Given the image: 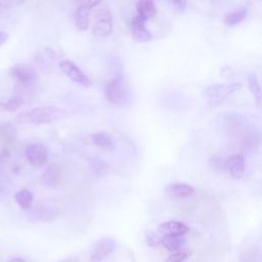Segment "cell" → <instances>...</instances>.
Here are the masks:
<instances>
[{
	"label": "cell",
	"mask_w": 262,
	"mask_h": 262,
	"mask_svg": "<svg viewBox=\"0 0 262 262\" xmlns=\"http://www.w3.org/2000/svg\"><path fill=\"white\" fill-rule=\"evenodd\" d=\"M131 33L134 40L145 43L151 40L152 36L145 27V20L139 15L135 14L131 20Z\"/></svg>",
	"instance_id": "8fae6325"
},
{
	"label": "cell",
	"mask_w": 262,
	"mask_h": 262,
	"mask_svg": "<svg viewBox=\"0 0 262 262\" xmlns=\"http://www.w3.org/2000/svg\"><path fill=\"white\" fill-rule=\"evenodd\" d=\"M95 25L93 34L100 37H107L113 32V17L107 8H100L95 12Z\"/></svg>",
	"instance_id": "5b68a950"
},
{
	"label": "cell",
	"mask_w": 262,
	"mask_h": 262,
	"mask_svg": "<svg viewBox=\"0 0 262 262\" xmlns=\"http://www.w3.org/2000/svg\"><path fill=\"white\" fill-rule=\"evenodd\" d=\"M117 243L113 237L105 236L97 239L90 251L89 259L91 262H101L110 256L116 249Z\"/></svg>",
	"instance_id": "277c9868"
},
{
	"label": "cell",
	"mask_w": 262,
	"mask_h": 262,
	"mask_svg": "<svg viewBox=\"0 0 262 262\" xmlns=\"http://www.w3.org/2000/svg\"><path fill=\"white\" fill-rule=\"evenodd\" d=\"M104 96L107 101L115 105H123L127 103L129 92L121 77L112 78L106 83L104 87Z\"/></svg>",
	"instance_id": "3957f363"
},
{
	"label": "cell",
	"mask_w": 262,
	"mask_h": 262,
	"mask_svg": "<svg viewBox=\"0 0 262 262\" xmlns=\"http://www.w3.org/2000/svg\"><path fill=\"white\" fill-rule=\"evenodd\" d=\"M227 167L230 175L235 179H241L245 174L246 164L242 154H233L227 159Z\"/></svg>",
	"instance_id": "e0dca14e"
},
{
	"label": "cell",
	"mask_w": 262,
	"mask_h": 262,
	"mask_svg": "<svg viewBox=\"0 0 262 262\" xmlns=\"http://www.w3.org/2000/svg\"><path fill=\"white\" fill-rule=\"evenodd\" d=\"M58 262H80V261L75 259V258H68V259H62V260H60Z\"/></svg>",
	"instance_id": "836d02e7"
},
{
	"label": "cell",
	"mask_w": 262,
	"mask_h": 262,
	"mask_svg": "<svg viewBox=\"0 0 262 262\" xmlns=\"http://www.w3.org/2000/svg\"><path fill=\"white\" fill-rule=\"evenodd\" d=\"M144 241L151 248H158L162 244V237H160L157 232L149 229L144 231Z\"/></svg>",
	"instance_id": "d4e9b609"
},
{
	"label": "cell",
	"mask_w": 262,
	"mask_h": 262,
	"mask_svg": "<svg viewBox=\"0 0 262 262\" xmlns=\"http://www.w3.org/2000/svg\"><path fill=\"white\" fill-rule=\"evenodd\" d=\"M211 167L218 171H224L225 169H228L227 167V159L220 157V156H214L210 160Z\"/></svg>",
	"instance_id": "484cf974"
},
{
	"label": "cell",
	"mask_w": 262,
	"mask_h": 262,
	"mask_svg": "<svg viewBox=\"0 0 262 262\" xmlns=\"http://www.w3.org/2000/svg\"><path fill=\"white\" fill-rule=\"evenodd\" d=\"M17 129L11 122L0 123V146L2 149H8V147L16 140Z\"/></svg>",
	"instance_id": "7c38bea8"
},
{
	"label": "cell",
	"mask_w": 262,
	"mask_h": 262,
	"mask_svg": "<svg viewBox=\"0 0 262 262\" xmlns=\"http://www.w3.org/2000/svg\"><path fill=\"white\" fill-rule=\"evenodd\" d=\"M13 199L21 209L30 210L34 196L29 189H20L13 194Z\"/></svg>",
	"instance_id": "603a6c76"
},
{
	"label": "cell",
	"mask_w": 262,
	"mask_h": 262,
	"mask_svg": "<svg viewBox=\"0 0 262 262\" xmlns=\"http://www.w3.org/2000/svg\"><path fill=\"white\" fill-rule=\"evenodd\" d=\"M100 1H83L81 2L75 13H74V21L75 26L80 31H86L89 27V12L92 8L100 4Z\"/></svg>",
	"instance_id": "52a82bcc"
},
{
	"label": "cell",
	"mask_w": 262,
	"mask_h": 262,
	"mask_svg": "<svg viewBox=\"0 0 262 262\" xmlns=\"http://www.w3.org/2000/svg\"><path fill=\"white\" fill-rule=\"evenodd\" d=\"M170 4L177 10H184L186 7V2L185 1H180V0H176V1H171Z\"/></svg>",
	"instance_id": "f546056e"
},
{
	"label": "cell",
	"mask_w": 262,
	"mask_h": 262,
	"mask_svg": "<svg viewBox=\"0 0 262 262\" xmlns=\"http://www.w3.org/2000/svg\"><path fill=\"white\" fill-rule=\"evenodd\" d=\"M62 114L63 111L56 106H41L19 113L15 116L14 121L18 124H49L59 119Z\"/></svg>",
	"instance_id": "6da1fadb"
},
{
	"label": "cell",
	"mask_w": 262,
	"mask_h": 262,
	"mask_svg": "<svg viewBox=\"0 0 262 262\" xmlns=\"http://www.w3.org/2000/svg\"><path fill=\"white\" fill-rule=\"evenodd\" d=\"M8 39V34L4 31H0V46L3 45Z\"/></svg>",
	"instance_id": "1f68e13d"
},
{
	"label": "cell",
	"mask_w": 262,
	"mask_h": 262,
	"mask_svg": "<svg viewBox=\"0 0 262 262\" xmlns=\"http://www.w3.org/2000/svg\"><path fill=\"white\" fill-rule=\"evenodd\" d=\"M90 167H91L93 173L97 176H103V175L107 174V172H108L107 164L104 161L100 160L99 158L91 159Z\"/></svg>",
	"instance_id": "cb8c5ba5"
},
{
	"label": "cell",
	"mask_w": 262,
	"mask_h": 262,
	"mask_svg": "<svg viewBox=\"0 0 262 262\" xmlns=\"http://www.w3.org/2000/svg\"><path fill=\"white\" fill-rule=\"evenodd\" d=\"M61 180V169L57 164H52L45 169L40 177V181L44 186L56 187Z\"/></svg>",
	"instance_id": "5bb4252c"
},
{
	"label": "cell",
	"mask_w": 262,
	"mask_h": 262,
	"mask_svg": "<svg viewBox=\"0 0 262 262\" xmlns=\"http://www.w3.org/2000/svg\"><path fill=\"white\" fill-rule=\"evenodd\" d=\"M248 15V10L246 7H241L236 10H233L229 13H227L224 17V24L226 26H236L244 21L247 18Z\"/></svg>",
	"instance_id": "7402d4cb"
},
{
	"label": "cell",
	"mask_w": 262,
	"mask_h": 262,
	"mask_svg": "<svg viewBox=\"0 0 262 262\" xmlns=\"http://www.w3.org/2000/svg\"><path fill=\"white\" fill-rule=\"evenodd\" d=\"M59 57L60 52L57 49L53 47H45L37 53L35 60L39 67L46 69L48 67H52V63H54Z\"/></svg>",
	"instance_id": "9a60e30c"
},
{
	"label": "cell",
	"mask_w": 262,
	"mask_h": 262,
	"mask_svg": "<svg viewBox=\"0 0 262 262\" xmlns=\"http://www.w3.org/2000/svg\"><path fill=\"white\" fill-rule=\"evenodd\" d=\"M248 81V87L250 92L255 98V101L257 104H262V86L260 85V82L255 74H250L247 78Z\"/></svg>",
	"instance_id": "44dd1931"
},
{
	"label": "cell",
	"mask_w": 262,
	"mask_h": 262,
	"mask_svg": "<svg viewBox=\"0 0 262 262\" xmlns=\"http://www.w3.org/2000/svg\"><path fill=\"white\" fill-rule=\"evenodd\" d=\"M159 232L163 235H170V236H182L189 231L187 225L180 221L170 220L166 221L159 225L158 227Z\"/></svg>",
	"instance_id": "4fadbf2b"
},
{
	"label": "cell",
	"mask_w": 262,
	"mask_h": 262,
	"mask_svg": "<svg viewBox=\"0 0 262 262\" xmlns=\"http://www.w3.org/2000/svg\"><path fill=\"white\" fill-rule=\"evenodd\" d=\"M27 160L36 167L46 164L48 159V151L45 145L42 143H31L26 147L25 151Z\"/></svg>",
	"instance_id": "9c48e42d"
},
{
	"label": "cell",
	"mask_w": 262,
	"mask_h": 262,
	"mask_svg": "<svg viewBox=\"0 0 262 262\" xmlns=\"http://www.w3.org/2000/svg\"><path fill=\"white\" fill-rule=\"evenodd\" d=\"M165 192L168 196L181 199V198H188L193 194L194 188L186 183H172L168 185L165 189Z\"/></svg>",
	"instance_id": "ac0fdd59"
},
{
	"label": "cell",
	"mask_w": 262,
	"mask_h": 262,
	"mask_svg": "<svg viewBox=\"0 0 262 262\" xmlns=\"http://www.w3.org/2000/svg\"><path fill=\"white\" fill-rule=\"evenodd\" d=\"M14 3L13 2H8V1H0V14L4 11V10H6V9H8V8H10V6L11 5H13Z\"/></svg>",
	"instance_id": "4dcf8cb0"
},
{
	"label": "cell",
	"mask_w": 262,
	"mask_h": 262,
	"mask_svg": "<svg viewBox=\"0 0 262 262\" xmlns=\"http://www.w3.org/2000/svg\"><path fill=\"white\" fill-rule=\"evenodd\" d=\"M87 142L90 144H93L95 146H98L99 148L106 150V151H112L115 149V141L105 132H96L93 134H90L87 137Z\"/></svg>",
	"instance_id": "2e32d148"
},
{
	"label": "cell",
	"mask_w": 262,
	"mask_h": 262,
	"mask_svg": "<svg viewBox=\"0 0 262 262\" xmlns=\"http://www.w3.org/2000/svg\"><path fill=\"white\" fill-rule=\"evenodd\" d=\"M242 89L241 83L232 84H212L204 89V95L206 96L208 103L211 106L218 105L226 97L232 93Z\"/></svg>",
	"instance_id": "7a4b0ae2"
},
{
	"label": "cell",
	"mask_w": 262,
	"mask_h": 262,
	"mask_svg": "<svg viewBox=\"0 0 262 262\" xmlns=\"http://www.w3.org/2000/svg\"><path fill=\"white\" fill-rule=\"evenodd\" d=\"M59 68L62 71V73L72 81L82 86L91 85V81L88 78V76L74 61L69 59H63L59 62Z\"/></svg>",
	"instance_id": "8992f818"
},
{
	"label": "cell",
	"mask_w": 262,
	"mask_h": 262,
	"mask_svg": "<svg viewBox=\"0 0 262 262\" xmlns=\"http://www.w3.org/2000/svg\"><path fill=\"white\" fill-rule=\"evenodd\" d=\"M59 210L55 206L41 204L37 205L29 212V218L33 221H50L57 217Z\"/></svg>",
	"instance_id": "30bf717a"
},
{
	"label": "cell",
	"mask_w": 262,
	"mask_h": 262,
	"mask_svg": "<svg viewBox=\"0 0 262 262\" xmlns=\"http://www.w3.org/2000/svg\"><path fill=\"white\" fill-rule=\"evenodd\" d=\"M157 13V7L155 2L141 0L136 3V14L142 17L145 21L155 16Z\"/></svg>",
	"instance_id": "d6986e66"
},
{
	"label": "cell",
	"mask_w": 262,
	"mask_h": 262,
	"mask_svg": "<svg viewBox=\"0 0 262 262\" xmlns=\"http://www.w3.org/2000/svg\"><path fill=\"white\" fill-rule=\"evenodd\" d=\"M23 103V99L19 96H11L5 103H3V107L9 112L16 111Z\"/></svg>",
	"instance_id": "4316f807"
},
{
	"label": "cell",
	"mask_w": 262,
	"mask_h": 262,
	"mask_svg": "<svg viewBox=\"0 0 262 262\" xmlns=\"http://www.w3.org/2000/svg\"><path fill=\"white\" fill-rule=\"evenodd\" d=\"M8 157H9V150L8 149H2L0 151V173H2L4 164L6 163Z\"/></svg>",
	"instance_id": "f1b7e54d"
},
{
	"label": "cell",
	"mask_w": 262,
	"mask_h": 262,
	"mask_svg": "<svg viewBox=\"0 0 262 262\" xmlns=\"http://www.w3.org/2000/svg\"><path fill=\"white\" fill-rule=\"evenodd\" d=\"M185 244V238L182 236H170V235H163L162 237V245L166 250L169 252H179V250Z\"/></svg>",
	"instance_id": "ffe728a7"
},
{
	"label": "cell",
	"mask_w": 262,
	"mask_h": 262,
	"mask_svg": "<svg viewBox=\"0 0 262 262\" xmlns=\"http://www.w3.org/2000/svg\"><path fill=\"white\" fill-rule=\"evenodd\" d=\"M8 262H27V261L20 257H12L8 260Z\"/></svg>",
	"instance_id": "d6a6232c"
},
{
	"label": "cell",
	"mask_w": 262,
	"mask_h": 262,
	"mask_svg": "<svg viewBox=\"0 0 262 262\" xmlns=\"http://www.w3.org/2000/svg\"><path fill=\"white\" fill-rule=\"evenodd\" d=\"M189 257V254L187 252H183V251H179L176 253L171 254L165 262H185Z\"/></svg>",
	"instance_id": "83f0119b"
},
{
	"label": "cell",
	"mask_w": 262,
	"mask_h": 262,
	"mask_svg": "<svg viewBox=\"0 0 262 262\" xmlns=\"http://www.w3.org/2000/svg\"><path fill=\"white\" fill-rule=\"evenodd\" d=\"M9 73L11 77H13L16 82L23 86H29L37 80L36 71L31 66L25 63L13 66Z\"/></svg>",
	"instance_id": "ba28073f"
}]
</instances>
